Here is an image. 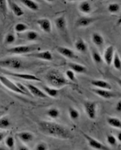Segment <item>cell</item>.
I'll use <instances>...</instances> for the list:
<instances>
[{"label":"cell","mask_w":121,"mask_h":150,"mask_svg":"<svg viewBox=\"0 0 121 150\" xmlns=\"http://www.w3.org/2000/svg\"><path fill=\"white\" fill-rule=\"evenodd\" d=\"M57 51L60 54V55L63 56L64 57L67 58L69 59H77V56L76 53L69 47H66L64 46H58L57 47Z\"/></svg>","instance_id":"30bf717a"},{"label":"cell","mask_w":121,"mask_h":150,"mask_svg":"<svg viewBox=\"0 0 121 150\" xmlns=\"http://www.w3.org/2000/svg\"><path fill=\"white\" fill-rule=\"evenodd\" d=\"M92 91L95 94L98 95L100 97L105 99H110L116 97V94L114 92H113V91H110V90L96 88L93 89Z\"/></svg>","instance_id":"e0dca14e"},{"label":"cell","mask_w":121,"mask_h":150,"mask_svg":"<svg viewBox=\"0 0 121 150\" xmlns=\"http://www.w3.org/2000/svg\"><path fill=\"white\" fill-rule=\"evenodd\" d=\"M6 136V132L0 131V143L5 138Z\"/></svg>","instance_id":"60d3db41"},{"label":"cell","mask_w":121,"mask_h":150,"mask_svg":"<svg viewBox=\"0 0 121 150\" xmlns=\"http://www.w3.org/2000/svg\"><path fill=\"white\" fill-rule=\"evenodd\" d=\"M120 5L119 3H110L108 5V7H107L108 11H109L110 13H112V14L118 13V12L120 11Z\"/></svg>","instance_id":"d6a6232c"},{"label":"cell","mask_w":121,"mask_h":150,"mask_svg":"<svg viewBox=\"0 0 121 150\" xmlns=\"http://www.w3.org/2000/svg\"><path fill=\"white\" fill-rule=\"evenodd\" d=\"M28 56L36 58L41 60L47 61H52L53 60V54L49 51H39V52H34L30 54H28Z\"/></svg>","instance_id":"9c48e42d"},{"label":"cell","mask_w":121,"mask_h":150,"mask_svg":"<svg viewBox=\"0 0 121 150\" xmlns=\"http://www.w3.org/2000/svg\"><path fill=\"white\" fill-rule=\"evenodd\" d=\"M37 24L38 25L39 28L44 32L47 34H50L52 31V22L48 18H42L37 20Z\"/></svg>","instance_id":"8fae6325"},{"label":"cell","mask_w":121,"mask_h":150,"mask_svg":"<svg viewBox=\"0 0 121 150\" xmlns=\"http://www.w3.org/2000/svg\"><path fill=\"white\" fill-rule=\"evenodd\" d=\"M82 135L84 137V138L86 139V141H87V143H88V144L89 145V146H91V148H95L96 149H100V150L109 149V148H108L107 146L101 143L100 141L93 138V137H92L91 136H89L88 134H86V133L82 132Z\"/></svg>","instance_id":"ba28073f"},{"label":"cell","mask_w":121,"mask_h":150,"mask_svg":"<svg viewBox=\"0 0 121 150\" xmlns=\"http://www.w3.org/2000/svg\"><path fill=\"white\" fill-rule=\"evenodd\" d=\"M0 66L8 69H19L22 67V62L16 57H8L0 60Z\"/></svg>","instance_id":"277c9868"},{"label":"cell","mask_w":121,"mask_h":150,"mask_svg":"<svg viewBox=\"0 0 121 150\" xmlns=\"http://www.w3.org/2000/svg\"><path fill=\"white\" fill-rule=\"evenodd\" d=\"M91 57H92L94 62L97 65L101 64L103 61V58L101 54L97 49H92V51H91Z\"/></svg>","instance_id":"4316f807"},{"label":"cell","mask_w":121,"mask_h":150,"mask_svg":"<svg viewBox=\"0 0 121 150\" xmlns=\"http://www.w3.org/2000/svg\"><path fill=\"white\" fill-rule=\"evenodd\" d=\"M44 92L47 95L51 97H57L58 95V91L57 88L53 87H50L48 86H44L43 87Z\"/></svg>","instance_id":"484cf974"},{"label":"cell","mask_w":121,"mask_h":150,"mask_svg":"<svg viewBox=\"0 0 121 150\" xmlns=\"http://www.w3.org/2000/svg\"><path fill=\"white\" fill-rule=\"evenodd\" d=\"M96 21V19L89 16H81L78 18L75 23V25L78 28L87 27L93 24Z\"/></svg>","instance_id":"7c38bea8"},{"label":"cell","mask_w":121,"mask_h":150,"mask_svg":"<svg viewBox=\"0 0 121 150\" xmlns=\"http://www.w3.org/2000/svg\"><path fill=\"white\" fill-rule=\"evenodd\" d=\"M68 66L70 69L76 73H85L87 71V69L85 66L76 63V62H69Z\"/></svg>","instance_id":"7402d4cb"},{"label":"cell","mask_w":121,"mask_h":150,"mask_svg":"<svg viewBox=\"0 0 121 150\" xmlns=\"http://www.w3.org/2000/svg\"><path fill=\"white\" fill-rule=\"evenodd\" d=\"M116 138H117V141L121 142V132H119L117 133V135Z\"/></svg>","instance_id":"7bdbcfd3"},{"label":"cell","mask_w":121,"mask_h":150,"mask_svg":"<svg viewBox=\"0 0 121 150\" xmlns=\"http://www.w3.org/2000/svg\"><path fill=\"white\" fill-rule=\"evenodd\" d=\"M69 115L70 118L73 120H76L79 119V116H80V114H79V111L75 109L74 107H70L69 108Z\"/></svg>","instance_id":"836d02e7"},{"label":"cell","mask_w":121,"mask_h":150,"mask_svg":"<svg viewBox=\"0 0 121 150\" xmlns=\"http://www.w3.org/2000/svg\"><path fill=\"white\" fill-rule=\"evenodd\" d=\"M39 34L34 30H29L26 34V39L29 41H35L39 38Z\"/></svg>","instance_id":"f546056e"},{"label":"cell","mask_w":121,"mask_h":150,"mask_svg":"<svg viewBox=\"0 0 121 150\" xmlns=\"http://www.w3.org/2000/svg\"><path fill=\"white\" fill-rule=\"evenodd\" d=\"M8 6H9L13 13L17 17H20L24 15V11L22 8L17 3H16L13 0H7Z\"/></svg>","instance_id":"9a60e30c"},{"label":"cell","mask_w":121,"mask_h":150,"mask_svg":"<svg viewBox=\"0 0 121 150\" xmlns=\"http://www.w3.org/2000/svg\"><path fill=\"white\" fill-rule=\"evenodd\" d=\"M35 149L36 150H47V145L44 143H39L36 146Z\"/></svg>","instance_id":"ab89813d"},{"label":"cell","mask_w":121,"mask_h":150,"mask_svg":"<svg viewBox=\"0 0 121 150\" xmlns=\"http://www.w3.org/2000/svg\"><path fill=\"white\" fill-rule=\"evenodd\" d=\"M39 129L43 134L57 138L69 139L73 135L69 129L60 124L42 120L38 122Z\"/></svg>","instance_id":"6da1fadb"},{"label":"cell","mask_w":121,"mask_h":150,"mask_svg":"<svg viewBox=\"0 0 121 150\" xmlns=\"http://www.w3.org/2000/svg\"><path fill=\"white\" fill-rule=\"evenodd\" d=\"M115 52V48L113 45H109V46L105 49V51H104L103 55V61H104V62L108 66H110L112 64V59H113Z\"/></svg>","instance_id":"4fadbf2b"},{"label":"cell","mask_w":121,"mask_h":150,"mask_svg":"<svg viewBox=\"0 0 121 150\" xmlns=\"http://www.w3.org/2000/svg\"><path fill=\"white\" fill-rule=\"evenodd\" d=\"M46 79L53 88H60L69 84V80L58 70H50L46 75Z\"/></svg>","instance_id":"7a4b0ae2"},{"label":"cell","mask_w":121,"mask_h":150,"mask_svg":"<svg viewBox=\"0 0 121 150\" xmlns=\"http://www.w3.org/2000/svg\"><path fill=\"white\" fill-rule=\"evenodd\" d=\"M14 29H15V30L16 32L23 33V32H26L27 30H28L29 27H28L27 24L24 23L20 22V23H16L15 25Z\"/></svg>","instance_id":"4dcf8cb0"},{"label":"cell","mask_w":121,"mask_h":150,"mask_svg":"<svg viewBox=\"0 0 121 150\" xmlns=\"http://www.w3.org/2000/svg\"><path fill=\"white\" fill-rule=\"evenodd\" d=\"M5 144L6 146L10 149H14L15 142V139L13 136H8L5 138Z\"/></svg>","instance_id":"d590c367"},{"label":"cell","mask_w":121,"mask_h":150,"mask_svg":"<svg viewBox=\"0 0 121 150\" xmlns=\"http://www.w3.org/2000/svg\"><path fill=\"white\" fill-rule=\"evenodd\" d=\"M39 49L38 45H18L7 49V52L10 54L22 55L28 54Z\"/></svg>","instance_id":"3957f363"},{"label":"cell","mask_w":121,"mask_h":150,"mask_svg":"<svg viewBox=\"0 0 121 150\" xmlns=\"http://www.w3.org/2000/svg\"><path fill=\"white\" fill-rule=\"evenodd\" d=\"M107 121L108 125H110L112 127L117 129L121 128V120L117 117H109L107 118Z\"/></svg>","instance_id":"d4e9b609"},{"label":"cell","mask_w":121,"mask_h":150,"mask_svg":"<svg viewBox=\"0 0 121 150\" xmlns=\"http://www.w3.org/2000/svg\"><path fill=\"white\" fill-rule=\"evenodd\" d=\"M115 109L119 112H121V102L120 100L117 102V103L116 107H115Z\"/></svg>","instance_id":"b9f144b4"},{"label":"cell","mask_w":121,"mask_h":150,"mask_svg":"<svg viewBox=\"0 0 121 150\" xmlns=\"http://www.w3.org/2000/svg\"><path fill=\"white\" fill-rule=\"evenodd\" d=\"M25 86H26V88L29 90V93L32 94L33 96H34V97L41 98H48V95L46 94L44 91H41L39 88H37L36 86L30 84V83H26Z\"/></svg>","instance_id":"5bb4252c"},{"label":"cell","mask_w":121,"mask_h":150,"mask_svg":"<svg viewBox=\"0 0 121 150\" xmlns=\"http://www.w3.org/2000/svg\"><path fill=\"white\" fill-rule=\"evenodd\" d=\"M47 115L52 119H57L60 115V111L56 108H51L48 110Z\"/></svg>","instance_id":"8d00e7d4"},{"label":"cell","mask_w":121,"mask_h":150,"mask_svg":"<svg viewBox=\"0 0 121 150\" xmlns=\"http://www.w3.org/2000/svg\"><path fill=\"white\" fill-rule=\"evenodd\" d=\"M74 47L78 52L82 54L86 53L87 51V49H88V46H87V43L84 39L81 38H79L75 42Z\"/></svg>","instance_id":"ac0fdd59"},{"label":"cell","mask_w":121,"mask_h":150,"mask_svg":"<svg viewBox=\"0 0 121 150\" xmlns=\"http://www.w3.org/2000/svg\"><path fill=\"white\" fill-rule=\"evenodd\" d=\"M100 1H103V0H100Z\"/></svg>","instance_id":"7dc6e473"},{"label":"cell","mask_w":121,"mask_h":150,"mask_svg":"<svg viewBox=\"0 0 121 150\" xmlns=\"http://www.w3.org/2000/svg\"><path fill=\"white\" fill-rule=\"evenodd\" d=\"M0 14L6 17L8 14L7 0H0Z\"/></svg>","instance_id":"f1b7e54d"},{"label":"cell","mask_w":121,"mask_h":150,"mask_svg":"<svg viewBox=\"0 0 121 150\" xmlns=\"http://www.w3.org/2000/svg\"><path fill=\"white\" fill-rule=\"evenodd\" d=\"M45 1L48 2V3H52V2H53L54 1H55V0H45Z\"/></svg>","instance_id":"f6af8a7d"},{"label":"cell","mask_w":121,"mask_h":150,"mask_svg":"<svg viewBox=\"0 0 121 150\" xmlns=\"http://www.w3.org/2000/svg\"><path fill=\"white\" fill-rule=\"evenodd\" d=\"M16 136H17L20 141H22L23 143H30L34 139V135H33L32 133L28 131L20 132L18 133Z\"/></svg>","instance_id":"44dd1931"},{"label":"cell","mask_w":121,"mask_h":150,"mask_svg":"<svg viewBox=\"0 0 121 150\" xmlns=\"http://www.w3.org/2000/svg\"><path fill=\"white\" fill-rule=\"evenodd\" d=\"M20 2L28 9L33 11H38L39 9V6L38 3L36 2L34 0H20Z\"/></svg>","instance_id":"603a6c76"},{"label":"cell","mask_w":121,"mask_h":150,"mask_svg":"<svg viewBox=\"0 0 121 150\" xmlns=\"http://www.w3.org/2000/svg\"><path fill=\"white\" fill-rule=\"evenodd\" d=\"M84 107L87 116L91 120L95 119L97 114V102L93 101H86L84 103Z\"/></svg>","instance_id":"52a82bcc"},{"label":"cell","mask_w":121,"mask_h":150,"mask_svg":"<svg viewBox=\"0 0 121 150\" xmlns=\"http://www.w3.org/2000/svg\"><path fill=\"white\" fill-rule=\"evenodd\" d=\"M56 28L58 31L65 32L67 28V22L65 15H61L55 20Z\"/></svg>","instance_id":"2e32d148"},{"label":"cell","mask_w":121,"mask_h":150,"mask_svg":"<svg viewBox=\"0 0 121 150\" xmlns=\"http://www.w3.org/2000/svg\"><path fill=\"white\" fill-rule=\"evenodd\" d=\"M65 74H66V77L67 78L68 80H70V81L74 82V83L77 82V78L76 77L75 73L72 70H71V69L67 70L65 73Z\"/></svg>","instance_id":"74e56055"},{"label":"cell","mask_w":121,"mask_h":150,"mask_svg":"<svg viewBox=\"0 0 121 150\" xmlns=\"http://www.w3.org/2000/svg\"><path fill=\"white\" fill-rule=\"evenodd\" d=\"M107 142L111 146H115L117 143V139L116 137H115L112 134H108L107 137Z\"/></svg>","instance_id":"f35d334b"},{"label":"cell","mask_w":121,"mask_h":150,"mask_svg":"<svg viewBox=\"0 0 121 150\" xmlns=\"http://www.w3.org/2000/svg\"><path fill=\"white\" fill-rule=\"evenodd\" d=\"M91 40H92L93 43L97 47L103 46L104 42H105L103 37L98 32H94L91 35Z\"/></svg>","instance_id":"cb8c5ba5"},{"label":"cell","mask_w":121,"mask_h":150,"mask_svg":"<svg viewBox=\"0 0 121 150\" xmlns=\"http://www.w3.org/2000/svg\"><path fill=\"white\" fill-rule=\"evenodd\" d=\"M91 84L97 87V88L111 90L112 86L109 83L102 80H93L91 81Z\"/></svg>","instance_id":"ffe728a7"},{"label":"cell","mask_w":121,"mask_h":150,"mask_svg":"<svg viewBox=\"0 0 121 150\" xmlns=\"http://www.w3.org/2000/svg\"><path fill=\"white\" fill-rule=\"evenodd\" d=\"M112 64H113L114 67L117 70H120L121 69V59L117 52H115Z\"/></svg>","instance_id":"83f0119b"},{"label":"cell","mask_w":121,"mask_h":150,"mask_svg":"<svg viewBox=\"0 0 121 150\" xmlns=\"http://www.w3.org/2000/svg\"><path fill=\"white\" fill-rule=\"evenodd\" d=\"M68 1H70V2H74V1H77V0H67Z\"/></svg>","instance_id":"bcb514c9"},{"label":"cell","mask_w":121,"mask_h":150,"mask_svg":"<svg viewBox=\"0 0 121 150\" xmlns=\"http://www.w3.org/2000/svg\"><path fill=\"white\" fill-rule=\"evenodd\" d=\"M0 83H1L3 86H5L8 89L14 91V92L22 95H26L22 90L19 88L17 85H16V83L11 81L10 79H8L4 75L0 74Z\"/></svg>","instance_id":"8992f818"},{"label":"cell","mask_w":121,"mask_h":150,"mask_svg":"<svg viewBox=\"0 0 121 150\" xmlns=\"http://www.w3.org/2000/svg\"><path fill=\"white\" fill-rule=\"evenodd\" d=\"M19 149H20V150H27V149H29V148H27L26 146H22L19 148Z\"/></svg>","instance_id":"ee69618b"},{"label":"cell","mask_w":121,"mask_h":150,"mask_svg":"<svg viewBox=\"0 0 121 150\" xmlns=\"http://www.w3.org/2000/svg\"><path fill=\"white\" fill-rule=\"evenodd\" d=\"M1 72L4 74L8 75V76H11L14 77L18 78L20 79H22L24 80H28V81H41L40 78L37 77L34 74H27V73H16V72H12L10 71L7 70H2Z\"/></svg>","instance_id":"5b68a950"},{"label":"cell","mask_w":121,"mask_h":150,"mask_svg":"<svg viewBox=\"0 0 121 150\" xmlns=\"http://www.w3.org/2000/svg\"><path fill=\"white\" fill-rule=\"evenodd\" d=\"M78 9L81 13L88 15L92 11V6H91V4L89 1L85 0V1H82L79 4Z\"/></svg>","instance_id":"d6986e66"},{"label":"cell","mask_w":121,"mask_h":150,"mask_svg":"<svg viewBox=\"0 0 121 150\" xmlns=\"http://www.w3.org/2000/svg\"><path fill=\"white\" fill-rule=\"evenodd\" d=\"M16 41V37L15 35L10 32L5 35V39H4V43L5 45H11L13 44Z\"/></svg>","instance_id":"1f68e13d"},{"label":"cell","mask_w":121,"mask_h":150,"mask_svg":"<svg viewBox=\"0 0 121 150\" xmlns=\"http://www.w3.org/2000/svg\"><path fill=\"white\" fill-rule=\"evenodd\" d=\"M11 122L8 117H3L0 119V129H6L10 127Z\"/></svg>","instance_id":"e575fe53"}]
</instances>
